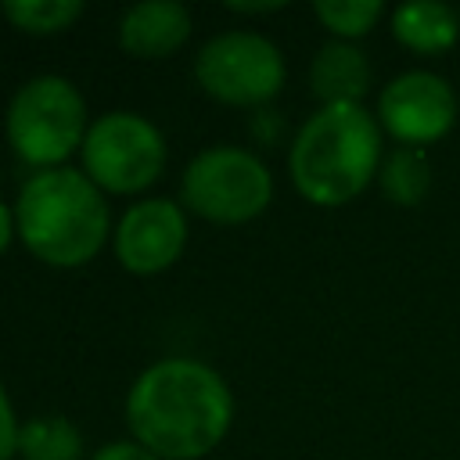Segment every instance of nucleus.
Listing matches in <instances>:
<instances>
[{"mask_svg":"<svg viewBox=\"0 0 460 460\" xmlns=\"http://www.w3.org/2000/svg\"><path fill=\"white\" fill-rule=\"evenodd\" d=\"M230 420L234 395L226 381L190 356L151 363L126 395V424L158 460L205 456L230 431Z\"/></svg>","mask_w":460,"mask_h":460,"instance_id":"1","label":"nucleus"},{"mask_svg":"<svg viewBox=\"0 0 460 460\" xmlns=\"http://www.w3.org/2000/svg\"><path fill=\"white\" fill-rule=\"evenodd\" d=\"M381 122L363 104H320L288 151L295 190L320 208L359 198L381 172Z\"/></svg>","mask_w":460,"mask_h":460,"instance_id":"2","label":"nucleus"},{"mask_svg":"<svg viewBox=\"0 0 460 460\" xmlns=\"http://www.w3.org/2000/svg\"><path fill=\"white\" fill-rule=\"evenodd\" d=\"M22 244L47 266H83L108 237V205L101 187L68 165L29 176L14 201Z\"/></svg>","mask_w":460,"mask_h":460,"instance_id":"3","label":"nucleus"},{"mask_svg":"<svg viewBox=\"0 0 460 460\" xmlns=\"http://www.w3.org/2000/svg\"><path fill=\"white\" fill-rule=\"evenodd\" d=\"M86 101L65 75H32L7 104V140L18 158L58 169L86 137Z\"/></svg>","mask_w":460,"mask_h":460,"instance_id":"4","label":"nucleus"},{"mask_svg":"<svg viewBox=\"0 0 460 460\" xmlns=\"http://www.w3.org/2000/svg\"><path fill=\"white\" fill-rule=\"evenodd\" d=\"M180 190L183 201L212 223H248L270 205L273 176L259 155L216 144L187 162Z\"/></svg>","mask_w":460,"mask_h":460,"instance_id":"5","label":"nucleus"},{"mask_svg":"<svg viewBox=\"0 0 460 460\" xmlns=\"http://www.w3.org/2000/svg\"><path fill=\"white\" fill-rule=\"evenodd\" d=\"M83 172L115 194L144 190L165 165L162 129L137 111L97 115L83 137Z\"/></svg>","mask_w":460,"mask_h":460,"instance_id":"6","label":"nucleus"},{"mask_svg":"<svg viewBox=\"0 0 460 460\" xmlns=\"http://www.w3.org/2000/svg\"><path fill=\"white\" fill-rule=\"evenodd\" d=\"M284 54L273 40L248 29L216 32L194 58V75L205 93L226 104H262L284 86Z\"/></svg>","mask_w":460,"mask_h":460,"instance_id":"7","label":"nucleus"},{"mask_svg":"<svg viewBox=\"0 0 460 460\" xmlns=\"http://www.w3.org/2000/svg\"><path fill=\"white\" fill-rule=\"evenodd\" d=\"M377 122L406 147L442 140L456 122V93L449 79L428 68L395 75L377 97Z\"/></svg>","mask_w":460,"mask_h":460,"instance_id":"8","label":"nucleus"},{"mask_svg":"<svg viewBox=\"0 0 460 460\" xmlns=\"http://www.w3.org/2000/svg\"><path fill=\"white\" fill-rule=\"evenodd\" d=\"M187 244V216L169 198H147L122 212L115 226V259L129 273L169 270Z\"/></svg>","mask_w":460,"mask_h":460,"instance_id":"9","label":"nucleus"},{"mask_svg":"<svg viewBox=\"0 0 460 460\" xmlns=\"http://www.w3.org/2000/svg\"><path fill=\"white\" fill-rule=\"evenodd\" d=\"M190 36V11L180 0H140L119 18V43L137 58H165Z\"/></svg>","mask_w":460,"mask_h":460,"instance_id":"10","label":"nucleus"},{"mask_svg":"<svg viewBox=\"0 0 460 460\" xmlns=\"http://www.w3.org/2000/svg\"><path fill=\"white\" fill-rule=\"evenodd\" d=\"M370 75L367 54L349 40L323 43L309 61V90L320 104H363Z\"/></svg>","mask_w":460,"mask_h":460,"instance_id":"11","label":"nucleus"},{"mask_svg":"<svg viewBox=\"0 0 460 460\" xmlns=\"http://www.w3.org/2000/svg\"><path fill=\"white\" fill-rule=\"evenodd\" d=\"M392 36L413 54H442L460 40V14L449 4L413 0L392 11Z\"/></svg>","mask_w":460,"mask_h":460,"instance_id":"12","label":"nucleus"},{"mask_svg":"<svg viewBox=\"0 0 460 460\" xmlns=\"http://www.w3.org/2000/svg\"><path fill=\"white\" fill-rule=\"evenodd\" d=\"M377 183H381L388 201H395L402 208L420 205L431 190V162H428L424 147H406V144L392 147L381 162Z\"/></svg>","mask_w":460,"mask_h":460,"instance_id":"13","label":"nucleus"},{"mask_svg":"<svg viewBox=\"0 0 460 460\" xmlns=\"http://www.w3.org/2000/svg\"><path fill=\"white\" fill-rule=\"evenodd\" d=\"M18 453L25 460H83V435L61 413L32 417L18 428Z\"/></svg>","mask_w":460,"mask_h":460,"instance_id":"14","label":"nucleus"},{"mask_svg":"<svg viewBox=\"0 0 460 460\" xmlns=\"http://www.w3.org/2000/svg\"><path fill=\"white\" fill-rule=\"evenodd\" d=\"M0 11L7 14L11 25L36 32V36H50L68 29L86 7L83 0H4Z\"/></svg>","mask_w":460,"mask_h":460,"instance_id":"15","label":"nucleus"},{"mask_svg":"<svg viewBox=\"0 0 460 460\" xmlns=\"http://www.w3.org/2000/svg\"><path fill=\"white\" fill-rule=\"evenodd\" d=\"M313 14L320 18L323 29H331L338 40H359L367 36L381 14H385V4L381 0H316L313 4Z\"/></svg>","mask_w":460,"mask_h":460,"instance_id":"16","label":"nucleus"},{"mask_svg":"<svg viewBox=\"0 0 460 460\" xmlns=\"http://www.w3.org/2000/svg\"><path fill=\"white\" fill-rule=\"evenodd\" d=\"M18 420H14V410H11V399L0 385V460H7L14 449H18Z\"/></svg>","mask_w":460,"mask_h":460,"instance_id":"17","label":"nucleus"},{"mask_svg":"<svg viewBox=\"0 0 460 460\" xmlns=\"http://www.w3.org/2000/svg\"><path fill=\"white\" fill-rule=\"evenodd\" d=\"M90 460H158V456L151 449H144L140 442H108Z\"/></svg>","mask_w":460,"mask_h":460,"instance_id":"18","label":"nucleus"},{"mask_svg":"<svg viewBox=\"0 0 460 460\" xmlns=\"http://www.w3.org/2000/svg\"><path fill=\"white\" fill-rule=\"evenodd\" d=\"M284 4L280 0H270V4H241V0H226V11H237V14H266V11H280Z\"/></svg>","mask_w":460,"mask_h":460,"instance_id":"19","label":"nucleus"},{"mask_svg":"<svg viewBox=\"0 0 460 460\" xmlns=\"http://www.w3.org/2000/svg\"><path fill=\"white\" fill-rule=\"evenodd\" d=\"M14 234H18V226H14V212L0 201V252L11 244V237H14Z\"/></svg>","mask_w":460,"mask_h":460,"instance_id":"20","label":"nucleus"}]
</instances>
